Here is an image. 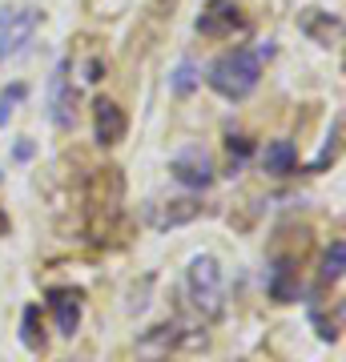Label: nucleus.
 Masks as SVG:
<instances>
[{
	"mask_svg": "<svg viewBox=\"0 0 346 362\" xmlns=\"http://www.w3.org/2000/svg\"><path fill=\"white\" fill-rule=\"evenodd\" d=\"M258 77H262V57L250 49H230L221 52L218 61L209 65V89L230 97V101H242L246 93L258 89Z\"/></svg>",
	"mask_w": 346,
	"mask_h": 362,
	"instance_id": "f257e3e1",
	"label": "nucleus"
},
{
	"mask_svg": "<svg viewBox=\"0 0 346 362\" xmlns=\"http://www.w3.org/2000/svg\"><path fill=\"white\" fill-rule=\"evenodd\" d=\"M190 298L193 306L205 314H221V298H226V286H221V266L209 254H202V258L190 262Z\"/></svg>",
	"mask_w": 346,
	"mask_h": 362,
	"instance_id": "f03ea898",
	"label": "nucleus"
},
{
	"mask_svg": "<svg viewBox=\"0 0 346 362\" xmlns=\"http://www.w3.org/2000/svg\"><path fill=\"white\" fill-rule=\"evenodd\" d=\"M40 16L45 13L33 8V4H25V8H4V13H0V61L25 52V45L40 28Z\"/></svg>",
	"mask_w": 346,
	"mask_h": 362,
	"instance_id": "7ed1b4c3",
	"label": "nucleus"
},
{
	"mask_svg": "<svg viewBox=\"0 0 346 362\" xmlns=\"http://www.w3.org/2000/svg\"><path fill=\"white\" fill-rule=\"evenodd\" d=\"M73 113H77V93H69V61H61L49 81V117L57 129H69Z\"/></svg>",
	"mask_w": 346,
	"mask_h": 362,
	"instance_id": "20e7f679",
	"label": "nucleus"
},
{
	"mask_svg": "<svg viewBox=\"0 0 346 362\" xmlns=\"http://www.w3.org/2000/svg\"><path fill=\"white\" fill-rule=\"evenodd\" d=\"M169 169H173V177H178L181 185H190V189H205V185L214 181V165H209V157H205L202 149H181Z\"/></svg>",
	"mask_w": 346,
	"mask_h": 362,
	"instance_id": "39448f33",
	"label": "nucleus"
},
{
	"mask_svg": "<svg viewBox=\"0 0 346 362\" xmlns=\"http://www.w3.org/2000/svg\"><path fill=\"white\" fill-rule=\"evenodd\" d=\"M233 28H242V16L230 0H209L197 16V33L202 37H230Z\"/></svg>",
	"mask_w": 346,
	"mask_h": 362,
	"instance_id": "423d86ee",
	"label": "nucleus"
},
{
	"mask_svg": "<svg viewBox=\"0 0 346 362\" xmlns=\"http://www.w3.org/2000/svg\"><path fill=\"white\" fill-rule=\"evenodd\" d=\"M125 129H129V121L125 113L117 109L113 101H97L93 105V133H97V141L101 145H117V141H125Z\"/></svg>",
	"mask_w": 346,
	"mask_h": 362,
	"instance_id": "0eeeda50",
	"label": "nucleus"
},
{
	"mask_svg": "<svg viewBox=\"0 0 346 362\" xmlns=\"http://www.w3.org/2000/svg\"><path fill=\"white\" fill-rule=\"evenodd\" d=\"M49 306L57 314V330L69 338L77 334V326H81V294L77 290H49Z\"/></svg>",
	"mask_w": 346,
	"mask_h": 362,
	"instance_id": "6e6552de",
	"label": "nucleus"
},
{
	"mask_svg": "<svg viewBox=\"0 0 346 362\" xmlns=\"http://www.w3.org/2000/svg\"><path fill=\"white\" fill-rule=\"evenodd\" d=\"M262 165H266V173H274V177H290V173L298 169L294 141H270L266 153H262Z\"/></svg>",
	"mask_w": 346,
	"mask_h": 362,
	"instance_id": "1a4fd4ad",
	"label": "nucleus"
},
{
	"mask_svg": "<svg viewBox=\"0 0 346 362\" xmlns=\"http://www.w3.org/2000/svg\"><path fill=\"white\" fill-rule=\"evenodd\" d=\"M202 214V206L193 202V197H178V202H169L161 214H157V226H185Z\"/></svg>",
	"mask_w": 346,
	"mask_h": 362,
	"instance_id": "9d476101",
	"label": "nucleus"
},
{
	"mask_svg": "<svg viewBox=\"0 0 346 362\" xmlns=\"http://www.w3.org/2000/svg\"><path fill=\"white\" fill-rule=\"evenodd\" d=\"M290 278H294V266H290V262H278V266L270 270L266 290H270V298H274V302H290V298H294V286H290Z\"/></svg>",
	"mask_w": 346,
	"mask_h": 362,
	"instance_id": "9b49d317",
	"label": "nucleus"
},
{
	"mask_svg": "<svg viewBox=\"0 0 346 362\" xmlns=\"http://www.w3.org/2000/svg\"><path fill=\"white\" fill-rule=\"evenodd\" d=\"M342 262H346V242H330L326 258H322V282H338L342 278Z\"/></svg>",
	"mask_w": 346,
	"mask_h": 362,
	"instance_id": "f8f14e48",
	"label": "nucleus"
},
{
	"mask_svg": "<svg viewBox=\"0 0 346 362\" xmlns=\"http://www.w3.org/2000/svg\"><path fill=\"white\" fill-rule=\"evenodd\" d=\"M37 318H40V310H37V306H28V310H25V318H21V342H25L28 350H40V330H37Z\"/></svg>",
	"mask_w": 346,
	"mask_h": 362,
	"instance_id": "ddd939ff",
	"label": "nucleus"
},
{
	"mask_svg": "<svg viewBox=\"0 0 346 362\" xmlns=\"http://www.w3.org/2000/svg\"><path fill=\"white\" fill-rule=\"evenodd\" d=\"M193 89H197V69H193L190 61H181L178 73H173V93L185 97V93H193Z\"/></svg>",
	"mask_w": 346,
	"mask_h": 362,
	"instance_id": "4468645a",
	"label": "nucleus"
},
{
	"mask_svg": "<svg viewBox=\"0 0 346 362\" xmlns=\"http://www.w3.org/2000/svg\"><path fill=\"white\" fill-rule=\"evenodd\" d=\"M25 85H13V89H4L0 93V125H8V117H13V105L16 101H25Z\"/></svg>",
	"mask_w": 346,
	"mask_h": 362,
	"instance_id": "2eb2a0df",
	"label": "nucleus"
},
{
	"mask_svg": "<svg viewBox=\"0 0 346 362\" xmlns=\"http://www.w3.org/2000/svg\"><path fill=\"white\" fill-rule=\"evenodd\" d=\"M338 133H342V125L334 121V129H330V141H326V149H322V153H318V161L310 165V169H314V173H322V169H326V165H330V161H334V157H338Z\"/></svg>",
	"mask_w": 346,
	"mask_h": 362,
	"instance_id": "dca6fc26",
	"label": "nucleus"
},
{
	"mask_svg": "<svg viewBox=\"0 0 346 362\" xmlns=\"http://www.w3.org/2000/svg\"><path fill=\"white\" fill-rule=\"evenodd\" d=\"M226 149H230V161H233V165H238V161H246V157L254 153L250 137H230V141H226Z\"/></svg>",
	"mask_w": 346,
	"mask_h": 362,
	"instance_id": "f3484780",
	"label": "nucleus"
},
{
	"mask_svg": "<svg viewBox=\"0 0 346 362\" xmlns=\"http://www.w3.org/2000/svg\"><path fill=\"white\" fill-rule=\"evenodd\" d=\"M33 153H37V145H33V141H21V145L13 149V157H16V161H28Z\"/></svg>",
	"mask_w": 346,
	"mask_h": 362,
	"instance_id": "a211bd4d",
	"label": "nucleus"
},
{
	"mask_svg": "<svg viewBox=\"0 0 346 362\" xmlns=\"http://www.w3.org/2000/svg\"><path fill=\"white\" fill-rule=\"evenodd\" d=\"M85 81H101V61H89V69H85Z\"/></svg>",
	"mask_w": 346,
	"mask_h": 362,
	"instance_id": "6ab92c4d",
	"label": "nucleus"
}]
</instances>
